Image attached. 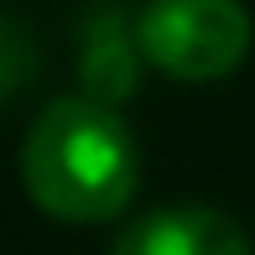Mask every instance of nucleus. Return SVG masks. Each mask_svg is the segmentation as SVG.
I'll return each instance as SVG.
<instances>
[{
  "instance_id": "obj_3",
  "label": "nucleus",
  "mask_w": 255,
  "mask_h": 255,
  "mask_svg": "<svg viewBox=\"0 0 255 255\" xmlns=\"http://www.w3.org/2000/svg\"><path fill=\"white\" fill-rule=\"evenodd\" d=\"M110 255H250V240L224 208L208 203H167L141 214Z\"/></svg>"
},
{
  "instance_id": "obj_1",
  "label": "nucleus",
  "mask_w": 255,
  "mask_h": 255,
  "mask_svg": "<svg viewBox=\"0 0 255 255\" xmlns=\"http://www.w3.org/2000/svg\"><path fill=\"white\" fill-rule=\"evenodd\" d=\"M21 182L47 219L104 224L125 214L141 188V151L110 104L89 94H63L26 130Z\"/></svg>"
},
{
  "instance_id": "obj_2",
  "label": "nucleus",
  "mask_w": 255,
  "mask_h": 255,
  "mask_svg": "<svg viewBox=\"0 0 255 255\" xmlns=\"http://www.w3.org/2000/svg\"><path fill=\"white\" fill-rule=\"evenodd\" d=\"M250 10L240 0H146L135 47L156 73L177 84L229 78L250 57Z\"/></svg>"
},
{
  "instance_id": "obj_4",
  "label": "nucleus",
  "mask_w": 255,
  "mask_h": 255,
  "mask_svg": "<svg viewBox=\"0 0 255 255\" xmlns=\"http://www.w3.org/2000/svg\"><path fill=\"white\" fill-rule=\"evenodd\" d=\"M84 89L89 99L115 104L135 89V57L130 42L120 37V16H104L89 26V47H84Z\"/></svg>"
},
{
  "instance_id": "obj_5",
  "label": "nucleus",
  "mask_w": 255,
  "mask_h": 255,
  "mask_svg": "<svg viewBox=\"0 0 255 255\" xmlns=\"http://www.w3.org/2000/svg\"><path fill=\"white\" fill-rule=\"evenodd\" d=\"M37 63L42 57H37V47H31V37L10 16H0V99L21 94V84L37 73Z\"/></svg>"
}]
</instances>
